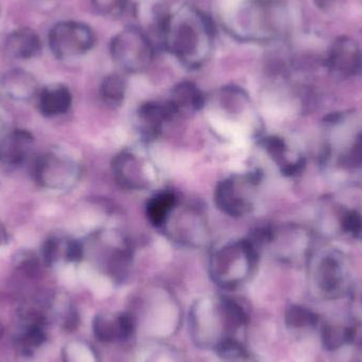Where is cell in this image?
<instances>
[{
  "mask_svg": "<svg viewBox=\"0 0 362 362\" xmlns=\"http://www.w3.org/2000/svg\"><path fill=\"white\" fill-rule=\"evenodd\" d=\"M167 48L189 68L202 66L211 52L212 25L196 10L180 7L161 21Z\"/></svg>",
  "mask_w": 362,
  "mask_h": 362,
  "instance_id": "obj_1",
  "label": "cell"
},
{
  "mask_svg": "<svg viewBox=\"0 0 362 362\" xmlns=\"http://www.w3.org/2000/svg\"><path fill=\"white\" fill-rule=\"evenodd\" d=\"M227 8L230 29L239 39L268 41L287 32L288 13L279 0H239Z\"/></svg>",
  "mask_w": 362,
  "mask_h": 362,
  "instance_id": "obj_2",
  "label": "cell"
},
{
  "mask_svg": "<svg viewBox=\"0 0 362 362\" xmlns=\"http://www.w3.org/2000/svg\"><path fill=\"white\" fill-rule=\"evenodd\" d=\"M257 257V247L253 239L226 242L212 250L209 261L210 275L218 286L232 290L253 275Z\"/></svg>",
  "mask_w": 362,
  "mask_h": 362,
  "instance_id": "obj_3",
  "label": "cell"
},
{
  "mask_svg": "<svg viewBox=\"0 0 362 362\" xmlns=\"http://www.w3.org/2000/svg\"><path fill=\"white\" fill-rule=\"evenodd\" d=\"M257 184V173L232 175L216 186L214 202L224 213L243 217L253 211Z\"/></svg>",
  "mask_w": 362,
  "mask_h": 362,
  "instance_id": "obj_4",
  "label": "cell"
},
{
  "mask_svg": "<svg viewBox=\"0 0 362 362\" xmlns=\"http://www.w3.org/2000/svg\"><path fill=\"white\" fill-rule=\"evenodd\" d=\"M111 169L116 182L125 190H147L158 178L155 163L140 149H124L114 159Z\"/></svg>",
  "mask_w": 362,
  "mask_h": 362,
  "instance_id": "obj_5",
  "label": "cell"
},
{
  "mask_svg": "<svg viewBox=\"0 0 362 362\" xmlns=\"http://www.w3.org/2000/svg\"><path fill=\"white\" fill-rule=\"evenodd\" d=\"M161 229L180 245L200 248L209 239L206 218L198 208L180 206L177 202Z\"/></svg>",
  "mask_w": 362,
  "mask_h": 362,
  "instance_id": "obj_6",
  "label": "cell"
},
{
  "mask_svg": "<svg viewBox=\"0 0 362 362\" xmlns=\"http://www.w3.org/2000/svg\"><path fill=\"white\" fill-rule=\"evenodd\" d=\"M94 34L89 27L76 21H62L49 32L51 51L60 60L78 58L94 46Z\"/></svg>",
  "mask_w": 362,
  "mask_h": 362,
  "instance_id": "obj_7",
  "label": "cell"
},
{
  "mask_svg": "<svg viewBox=\"0 0 362 362\" xmlns=\"http://www.w3.org/2000/svg\"><path fill=\"white\" fill-rule=\"evenodd\" d=\"M115 62L127 72H139L153 60V48L149 39L135 28L120 32L111 43Z\"/></svg>",
  "mask_w": 362,
  "mask_h": 362,
  "instance_id": "obj_8",
  "label": "cell"
},
{
  "mask_svg": "<svg viewBox=\"0 0 362 362\" xmlns=\"http://www.w3.org/2000/svg\"><path fill=\"white\" fill-rule=\"evenodd\" d=\"M78 165L72 159L49 154L41 157L34 167V178L41 186L53 189L67 188L78 180Z\"/></svg>",
  "mask_w": 362,
  "mask_h": 362,
  "instance_id": "obj_9",
  "label": "cell"
},
{
  "mask_svg": "<svg viewBox=\"0 0 362 362\" xmlns=\"http://www.w3.org/2000/svg\"><path fill=\"white\" fill-rule=\"evenodd\" d=\"M96 241L99 243L100 259L106 273L116 280H122L127 275L133 259L131 246L116 232L105 234V237L100 234Z\"/></svg>",
  "mask_w": 362,
  "mask_h": 362,
  "instance_id": "obj_10",
  "label": "cell"
},
{
  "mask_svg": "<svg viewBox=\"0 0 362 362\" xmlns=\"http://www.w3.org/2000/svg\"><path fill=\"white\" fill-rule=\"evenodd\" d=\"M177 115L169 101L164 103L149 102L143 104L137 114L138 129L145 141L155 140L160 135L165 124L172 121Z\"/></svg>",
  "mask_w": 362,
  "mask_h": 362,
  "instance_id": "obj_11",
  "label": "cell"
},
{
  "mask_svg": "<svg viewBox=\"0 0 362 362\" xmlns=\"http://www.w3.org/2000/svg\"><path fill=\"white\" fill-rule=\"evenodd\" d=\"M6 50L17 60H32L41 51L39 34L30 28H19L6 39Z\"/></svg>",
  "mask_w": 362,
  "mask_h": 362,
  "instance_id": "obj_12",
  "label": "cell"
},
{
  "mask_svg": "<svg viewBox=\"0 0 362 362\" xmlns=\"http://www.w3.org/2000/svg\"><path fill=\"white\" fill-rule=\"evenodd\" d=\"M32 142L31 133L25 129H15L0 142V160L5 164H21L27 155L28 145Z\"/></svg>",
  "mask_w": 362,
  "mask_h": 362,
  "instance_id": "obj_13",
  "label": "cell"
},
{
  "mask_svg": "<svg viewBox=\"0 0 362 362\" xmlns=\"http://www.w3.org/2000/svg\"><path fill=\"white\" fill-rule=\"evenodd\" d=\"M169 103L177 116L200 110L204 106V98L196 86L191 83H181L173 90Z\"/></svg>",
  "mask_w": 362,
  "mask_h": 362,
  "instance_id": "obj_14",
  "label": "cell"
},
{
  "mask_svg": "<svg viewBox=\"0 0 362 362\" xmlns=\"http://www.w3.org/2000/svg\"><path fill=\"white\" fill-rule=\"evenodd\" d=\"M1 83L6 92L14 99L31 98L37 89L34 76L23 69H12L6 72Z\"/></svg>",
  "mask_w": 362,
  "mask_h": 362,
  "instance_id": "obj_15",
  "label": "cell"
},
{
  "mask_svg": "<svg viewBox=\"0 0 362 362\" xmlns=\"http://www.w3.org/2000/svg\"><path fill=\"white\" fill-rule=\"evenodd\" d=\"M72 96L68 88L63 85L45 88L39 98V107L43 115L56 116L67 113L72 106Z\"/></svg>",
  "mask_w": 362,
  "mask_h": 362,
  "instance_id": "obj_16",
  "label": "cell"
},
{
  "mask_svg": "<svg viewBox=\"0 0 362 362\" xmlns=\"http://www.w3.org/2000/svg\"><path fill=\"white\" fill-rule=\"evenodd\" d=\"M47 341L46 320L28 321L15 338V346L23 355H32Z\"/></svg>",
  "mask_w": 362,
  "mask_h": 362,
  "instance_id": "obj_17",
  "label": "cell"
},
{
  "mask_svg": "<svg viewBox=\"0 0 362 362\" xmlns=\"http://www.w3.org/2000/svg\"><path fill=\"white\" fill-rule=\"evenodd\" d=\"M177 202L178 198L170 191L158 193L151 198L147 206V218L151 225L156 228L162 227Z\"/></svg>",
  "mask_w": 362,
  "mask_h": 362,
  "instance_id": "obj_18",
  "label": "cell"
},
{
  "mask_svg": "<svg viewBox=\"0 0 362 362\" xmlns=\"http://www.w3.org/2000/svg\"><path fill=\"white\" fill-rule=\"evenodd\" d=\"M330 60L335 66H354L359 61L357 43L351 37H338L332 43Z\"/></svg>",
  "mask_w": 362,
  "mask_h": 362,
  "instance_id": "obj_19",
  "label": "cell"
},
{
  "mask_svg": "<svg viewBox=\"0 0 362 362\" xmlns=\"http://www.w3.org/2000/svg\"><path fill=\"white\" fill-rule=\"evenodd\" d=\"M92 330L96 339L100 341L110 342L121 340L119 316L98 315L92 322Z\"/></svg>",
  "mask_w": 362,
  "mask_h": 362,
  "instance_id": "obj_20",
  "label": "cell"
},
{
  "mask_svg": "<svg viewBox=\"0 0 362 362\" xmlns=\"http://www.w3.org/2000/svg\"><path fill=\"white\" fill-rule=\"evenodd\" d=\"M127 84L120 76H109L102 84L101 94L106 103L120 105L125 98Z\"/></svg>",
  "mask_w": 362,
  "mask_h": 362,
  "instance_id": "obj_21",
  "label": "cell"
},
{
  "mask_svg": "<svg viewBox=\"0 0 362 362\" xmlns=\"http://www.w3.org/2000/svg\"><path fill=\"white\" fill-rule=\"evenodd\" d=\"M63 362H94V354L89 345L72 342L65 346Z\"/></svg>",
  "mask_w": 362,
  "mask_h": 362,
  "instance_id": "obj_22",
  "label": "cell"
},
{
  "mask_svg": "<svg viewBox=\"0 0 362 362\" xmlns=\"http://www.w3.org/2000/svg\"><path fill=\"white\" fill-rule=\"evenodd\" d=\"M317 322H318V317L314 312L299 306L291 308L286 314V323L291 328L315 326Z\"/></svg>",
  "mask_w": 362,
  "mask_h": 362,
  "instance_id": "obj_23",
  "label": "cell"
},
{
  "mask_svg": "<svg viewBox=\"0 0 362 362\" xmlns=\"http://www.w3.org/2000/svg\"><path fill=\"white\" fill-rule=\"evenodd\" d=\"M322 341L326 349L332 350L339 349L342 344L346 343L345 330H338V328L332 326H324L322 330Z\"/></svg>",
  "mask_w": 362,
  "mask_h": 362,
  "instance_id": "obj_24",
  "label": "cell"
},
{
  "mask_svg": "<svg viewBox=\"0 0 362 362\" xmlns=\"http://www.w3.org/2000/svg\"><path fill=\"white\" fill-rule=\"evenodd\" d=\"M96 9L104 14H116L122 11L125 0H92Z\"/></svg>",
  "mask_w": 362,
  "mask_h": 362,
  "instance_id": "obj_25",
  "label": "cell"
},
{
  "mask_svg": "<svg viewBox=\"0 0 362 362\" xmlns=\"http://www.w3.org/2000/svg\"><path fill=\"white\" fill-rule=\"evenodd\" d=\"M58 239H50L43 246V261L46 266H52L58 253Z\"/></svg>",
  "mask_w": 362,
  "mask_h": 362,
  "instance_id": "obj_26",
  "label": "cell"
},
{
  "mask_svg": "<svg viewBox=\"0 0 362 362\" xmlns=\"http://www.w3.org/2000/svg\"><path fill=\"white\" fill-rule=\"evenodd\" d=\"M314 1L319 9H321L322 11H328L332 8L336 0H314Z\"/></svg>",
  "mask_w": 362,
  "mask_h": 362,
  "instance_id": "obj_27",
  "label": "cell"
},
{
  "mask_svg": "<svg viewBox=\"0 0 362 362\" xmlns=\"http://www.w3.org/2000/svg\"><path fill=\"white\" fill-rule=\"evenodd\" d=\"M8 242H9V236L7 230L0 224V247L7 245Z\"/></svg>",
  "mask_w": 362,
  "mask_h": 362,
  "instance_id": "obj_28",
  "label": "cell"
},
{
  "mask_svg": "<svg viewBox=\"0 0 362 362\" xmlns=\"http://www.w3.org/2000/svg\"><path fill=\"white\" fill-rule=\"evenodd\" d=\"M6 334V326L3 322L0 320V339H3Z\"/></svg>",
  "mask_w": 362,
  "mask_h": 362,
  "instance_id": "obj_29",
  "label": "cell"
}]
</instances>
